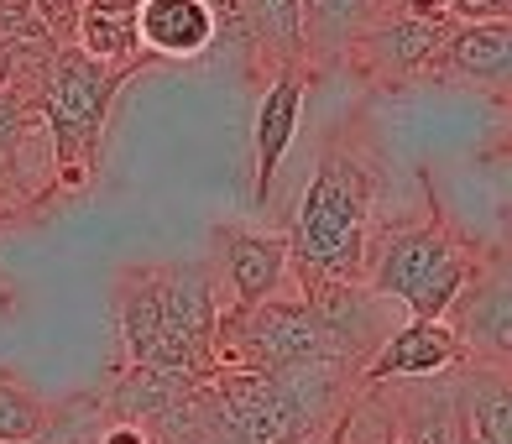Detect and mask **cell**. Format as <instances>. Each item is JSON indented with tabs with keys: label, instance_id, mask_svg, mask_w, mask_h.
<instances>
[{
	"label": "cell",
	"instance_id": "8992f818",
	"mask_svg": "<svg viewBox=\"0 0 512 444\" xmlns=\"http://www.w3.org/2000/svg\"><path fill=\"white\" fill-rule=\"evenodd\" d=\"M429 74L439 84H471L492 100H512V16L455 27Z\"/></svg>",
	"mask_w": 512,
	"mask_h": 444
},
{
	"label": "cell",
	"instance_id": "5b68a950",
	"mask_svg": "<svg viewBox=\"0 0 512 444\" xmlns=\"http://www.w3.org/2000/svg\"><path fill=\"white\" fill-rule=\"evenodd\" d=\"M455 251H460V246H455L450 225H445V215H439V204H434L424 225L392 230V236L377 241V251H371V256H366V267H361V283L377 293V298H398V303H408V298L424 288L439 267L450 262Z\"/></svg>",
	"mask_w": 512,
	"mask_h": 444
},
{
	"label": "cell",
	"instance_id": "2e32d148",
	"mask_svg": "<svg viewBox=\"0 0 512 444\" xmlns=\"http://www.w3.org/2000/svg\"><path fill=\"white\" fill-rule=\"evenodd\" d=\"M136 11H142V0H84L79 48L89 58H100V63H126L131 53H142Z\"/></svg>",
	"mask_w": 512,
	"mask_h": 444
},
{
	"label": "cell",
	"instance_id": "3957f363",
	"mask_svg": "<svg viewBox=\"0 0 512 444\" xmlns=\"http://www.w3.org/2000/svg\"><path fill=\"white\" fill-rule=\"evenodd\" d=\"M455 32V16L439 0H398L377 27H366L356 37V48L345 53V63L356 68L366 84H413L424 79L445 37Z\"/></svg>",
	"mask_w": 512,
	"mask_h": 444
},
{
	"label": "cell",
	"instance_id": "30bf717a",
	"mask_svg": "<svg viewBox=\"0 0 512 444\" xmlns=\"http://www.w3.org/2000/svg\"><path fill=\"white\" fill-rule=\"evenodd\" d=\"M398 6V0H298V21H304V68H330L345 63L366 27Z\"/></svg>",
	"mask_w": 512,
	"mask_h": 444
},
{
	"label": "cell",
	"instance_id": "52a82bcc",
	"mask_svg": "<svg viewBox=\"0 0 512 444\" xmlns=\"http://www.w3.org/2000/svg\"><path fill=\"white\" fill-rule=\"evenodd\" d=\"M450 366H465V345L455 340L450 324L445 319H408L403 330H387L377 356H366V366L356 371V382L382 387L392 377H439Z\"/></svg>",
	"mask_w": 512,
	"mask_h": 444
},
{
	"label": "cell",
	"instance_id": "5bb4252c",
	"mask_svg": "<svg viewBox=\"0 0 512 444\" xmlns=\"http://www.w3.org/2000/svg\"><path fill=\"white\" fill-rule=\"evenodd\" d=\"M199 377H183L168 366H126L121 382L110 387V413L126 424H162L168 413H178L194 397Z\"/></svg>",
	"mask_w": 512,
	"mask_h": 444
},
{
	"label": "cell",
	"instance_id": "44dd1931",
	"mask_svg": "<svg viewBox=\"0 0 512 444\" xmlns=\"http://www.w3.org/2000/svg\"><path fill=\"white\" fill-rule=\"evenodd\" d=\"M21 131H27V110H21L11 95H0V168H11V162H16Z\"/></svg>",
	"mask_w": 512,
	"mask_h": 444
},
{
	"label": "cell",
	"instance_id": "6da1fadb",
	"mask_svg": "<svg viewBox=\"0 0 512 444\" xmlns=\"http://www.w3.org/2000/svg\"><path fill=\"white\" fill-rule=\"evenodd\" d=\"M371 204H377L371 162L330 142L314 162V178L304 199H298L293 236H288V267L304 283V298L330 283H361Z\"/></svg>",
	"mask_w": 512,
	"mask_h": 444
},
{
	"label": "cell",
	"instance_id": "ba28073f",
	"mask_svg": "<svg viewBox=\"0 0 512 444\" xmlns=\"http://www.w3.org/2000/svg\"><path fill=\"white\" fill-rule=\"evenodd\" d=\"M304 63H277V79L267 84L262 105H256V131H251V147H256V204L272 199V178L283 168V157L298 136V110H304Z\"/></svg>",
	"mask_w": 512,
	"mask_h": 444
},
{
	"label": "cell",
	"instance_id": "ffe728a7",
	"mask_svg": "<svg viewBox=\"0 0 512 444\" xmlns=\"http://www.w3.org/2000/svg\"><path fill=\"white\" fill-rule=\"evenodd\" d=\"M204 6H209V16H215V42L256 53V27H251L246 0H204Z\"/></svg>",
	"mask_w": 512,
	"mask_h": 444
},
{
	"label": "cell",
	"instance_id": "7402d4cb",
	"mask_svg": "<svg viewBox=\"0 0 512 444\" xmlns=\"http://www.w3.org/2000/svg\"><path fill=\"white\" fill-rule=\"evenodd\" d=\"M445 11L455 16V27H476V21H507L512 0H445Z\"/></svg>",
	"mask_w": 512,
	"mask_h": 444
},
{
	"label": "cell",
	"instance_id": "9a60e30c",
	"mask_svg": "<svg viewBox=\"0 0 512 444\" xmlns=\"http://www.w3.org/2000/svg\"><path fill=\"white\" fill-rule=\"evenodd\" d=\"M168 330L162 319V288L157 267H136L121 277V340H126V366H147L152 350Z\"/></svg>",
	"mask_w": 512,
	"mask_h": 444
},
{
	"label": "cell",
	"instance_id": "7c38bea8",
	"mask_svg": "<svg viewBox=\"0 0 512 444\" xmlns=\"http://www.w3.org/2000/svg\"><path fill=\"white\" fill-rule=\"evenodd\" d=\"M157 288H162V319L183 330L209 361H215V283H209V262H173L157 267Z\"/></svg>",
	"mask_w": 512,
	"mask_h": 444
},
{
	"label": "cell",
	"instance_id": "484cf974",
	"mask_svg": "<svg viewBox=\"0 0 512 444\" xmlns=\"http://www.w3.org/2000/svg\"><path fill=\"white\" fill-rule=\"evenodd\" d=\"M439 6H445V0H439Z\"/></svg>",
	"mask_w": 512,
	"mask_h": 444
},
{
	"label": "cell",
	"instance_id": "4fadbf2b",
	"mask_svg": "<svg viewBox=\"0 0 512 444\" xmlns=\"http://www.w3.org/2000/svg\"><path fill=\"white\" fill-rule=\"evenodd\" d=\"M455 424L465 439L481 444H512V382L507 371L471 361L465 382L455 392Z\"/></svg>",
	"mask_w": 512,
	"mask_h": 444
},
{
	"label": "cell",
	"instance_id": "277c9868",
	"mask_svg": "<svg viewBox=\"0 0 512 444\" xmlns=\"http://www.w3.org/2000/svg\"><path fill=\"white\" fill-rule=\"evenodd\" d=\"M445 324L465 345V361L512 371V246L471 267V283L450 303Z\"/></svg>",
	"mask_w": 512,
	"mask_h": 444
},
{
	"label": "cell",
	"instance_id": "ac0fdd59",
	"mask_svg": "<svg viewBox=\"0 0 512 444\" xmlns=\"http://www.w3.org/2000/svg\"><path fill=\"white\" fill-rule=\"evenodd\" d=\"M42 424H48V408H42L27 387L0 377V444H27Z\"/></svg>",
	"mask_w": 512,
	"mask_h": 444
},
{
	"label": "cell",
	"instance_id": "d6986e66",
	"mask_svg": "<svg viewBox=\"0 0 512 444\" xmlns=\"http://www.w3.org/2000/svg\"><path fill=\"white\" fill-rule=\"evenodd\" d=\"M89 418H95V403H84V397H79V403H68L63 413H48V424H42L27 444H84V434L95 429Z\"/></svg>",
	"mask_w": 512,
	"mask_h": 444
},
{
	"label": "cell",
	"instance_id": "603a6c76",
	"mask_svg": "<svg viewBox=\"0 0 512 444\" xmlns=\"http://www.w3.org/2000/svg\"><path fill=\"white\" fill-rule=\"evenodd\" d=\"M100 444H152L147 424H126V418H115V424L100 434Z\"/></svg>",
	"mask_w": 512,
	"mask_h": 444
},
{
	"label": "cell",
	"instance_id": "cb8c5ba5",
	"mask_svg": "<svg viewBox=\"0 0 512 444\" xmlns=\"http://www.w3.org/2000/svg\"><path fill=\"white\" fill-rule=\"evenodd\" d=\"M486 157H512V131H507V136H502V142H497L492 152H486Z\"/></svg>",
	"mask_w": 512,
	"mask_h": 444
},
{
	"label": "cell",
	"instance_id": "7a4b0ae2",
	"mask_svg": "<svg viewBox=\"0 0 512 444\" xmlns=\"http://www.w3.org/2000/svg\"><path fill=\"white\" fill-rule=\"evenodd\" d=\"M131 74V63H100L84 48H63L48 68V95H42V121L53 136V162L68 183L95 178L105 115L115 100V84Z\"/></svg>",
	"mask_w": 512,
	"mask_h": 444
},
{
	"label": "cell",
	"instance_id": "9c48e42d",
	"mask_svg": "<svg viewBox=\"0 0 512 444\" xmlns=\"http://www.w3.org/2000/svg\"><path fill=\"white\" fill-rule=\"evenodd\" d=\"M215 241H220V267L230 277V309H256L262 298H277L288 277V241L256 236L241 225L215 230Z\"/></svg>",
	"mask_w": 512,
	"mask_h": 444
},
{
	"label": "cell",
	"instance_id": "d4e9b609",
	"mask_svg": "<svg viewBox=\"0 0 512 444\" xmlns=\"http://www.w3.org/2000/svg\"><path fill=\"white\" fill-rule=\"evenodd\" d=\"M152 444H162V439H157V434H152Z\"/></svg>",
	"mask_w": 512,
	"mask_h": 444
},
{
	"label": "cell",
	"instance_id": "8fae6325",
	"mask_svg": "<svg viewBox=\"0 0 512 444\" xmlns=\"http://www.w3.org/2000/svg\"><path fill=\"white\" fill-rule=\"evenodd\" d=\"M136 37L152 58H204L215 48V16L204 0H142Z\"/></svg>",
	"mask_w": 512,
	"mask_h": 444
},
{
	"label": "cell",
	"instance_id": "e0dca14e",
	"mask_svg": "<svg viewBox=\"0 0 512 444\" xmlns=\"http://www.w3.org/2000/svg\"><path fill=\"white\" fill-rule=\"evenodd\" d=\"M256 48L277 53V63H304V21H298V0H246Z\"/></svg>",
	"mask_w": 512,
	"mask_h": 444
}]
</instances>
